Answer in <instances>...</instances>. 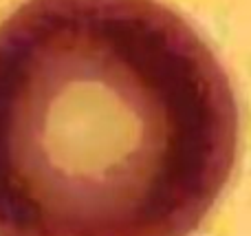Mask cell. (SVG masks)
<instances>
[{"mask_svg": "<svg viewBox=\"0 0 251 236\" xmlns=\"http://www.w3.org/2000/svg\"><path fill=\"white\" fill-rule=\"evenodd\" d=\"M238 135L225 69L159 0H26L0 22V236H190Z\"/></svg>", "mask_w": 251, "mask_h": 236, "instance_id": "obj_1", "label": "cell"}]
</instances>
